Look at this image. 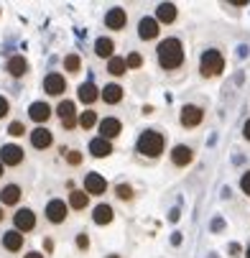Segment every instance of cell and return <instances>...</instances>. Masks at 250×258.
Returning <instances> with one entry per match:
<instances>
[{
  "mask_svg": "<svg viewBox=\"0 0 250 258\" xmlns=\"http://www.w3.org/2000/svg\"><path fill=\"white\" fill-rule=\"evenodd\" d=\"M79 125H82L85 131H90V128L100 125V123H97V113H95V110H85V113L79 115Z\"/></svg>",
  "mask_w": 250,
  "mask_h": 258,
  "instance_id": "f1b7e54d",
  "label": "cell"
},
{
  "mask_svg": "<svg viewBox=\"0 0 250 258\" xmlns=\"http://www.w3.org/2000/svg\"><path fill=\"white\" fill-rule=\"evenodd\" d=\"M158 21L156 18H151V16H146V18H140L138 21V36L143 41H153L156 36H158Z\"/></svg>",
  "mask_w": 250,
  "mask_h": 258,
  "instance_id": "7c38bea8",
  "label": "cell"
},
{
  "mask_svg": "<svg viewBox=\"0 0 250 258\" xmlns=\"http://www.w3.org/2000/svg\"><path fill=\"white\" fill-rule=\"evenodd\" d=\"M56 115H59V120H61V125H64L66 131H69V128H74V125L79 123L77 110H74V102H71V100H61V102H59Z\"/></svg>",
  "mask_w": 250,
  "mask_h": 258,
  "instance_id": "277c9868",
  "label": "cell"
},
{
  "mask_svg": "<svg viewBox=\"0 0 250 258\" xmlns=\"http://www.w3.org/2000/svg\"><path fill=\"white\" fill-rule=\"evenodd\" d=\"M240 189L250 197V171H245V174H242V179H240Z\"/></svg>",
  "mask_w": 250,
  "mask_h": 258,
  "instance_id": "e575fe53",
  "label": "cell"
},
{
  "mask_svg": "<svg viewBox=\"0 0 250 258\" xmlns=\"http://www.w3.org/2000/svg\"><path fill=\"white\" fill-rule=\"evenodd\" d=\"M125 23H128V13H125V8H110V11L105 13V26L110 28V31H123Z\"/></svg>",
  "mask_w": 250,
  "mask_h": 258,
  "instance_id": "8fae6325",
  "label": "cell"
},
{
  "mask_svg": "<svg viewBox=\"0 0 250 258\" xmlns=\"http://www.w3.org/2000/svg\"><path fill=\"white\" fill-rule=\"evenodd\" d=\"M51 143H54V136H51V131H46L44 125H39L36 131H31V146H33V149L46 151Z\"/></svg>",
  "mask_w": 250,
  "mask_h": 258,
  "instance_id": "9a60e30c",
  "label": "cell"
},
{
  "mask_svg": "<svg viewBox=\"0 0 250 258\" xmlns=\"http://www.w3.org/2000/svg\"><path fill=\"white\" fill-rule=\"evenodd\" d=\"M77 95H79V102H85V105H92V102H97L102 97V92L92 82H82L79 90H77Z\"/></svg>",
  "mask_w": 250,
  "mask_h": 258,
  "instance_id": "d6986e66",
  "label": "cell"
},
{
  "mask_svg": "<svg viewBox=\"0 0 250 258\" xmlns=\"http://www.w3.org/2000/svg\"><path fill=\"white\" fill-rule=\"evenodd\" d=\"M156 21L158 23H174L176 21V6L174 3H161L156 8Z\"/></svg>",
  "mask_w": 250,
  "mask_h": 258,
  "instance_id": "d4e9b609",
  "label": "cell"
},
{
  "mask_svg": "<svg viewBox=\"0 0 250 258\" xmlns=\"http://www.w3.org/2000/svg\"><path fill=\"white\" fill-rule=\"evenodd\" d=\"M8 113H11V102H8V100H6L3 95H0V120H3V118H6Z\"/></svg>",
  "mask_w": 250,
  "mask_h": 258,
  "instance_id": "836d02e7",
  "label": "cell"
},
{
  "mask_svg": "<svg viewBox=\"0 0 250 258\" xmlns=\"http://www.w3.org/2000/svg\"><path fill=\"white\" fill-rule=\"evenodd\" d=\"M97 128H100V138H105V141H113V138H118V136H120L123 123H120L118 118H102Z\"/></svg>",
  "mask_w": 250,
  "mask_h": 258,
  "instance_id": "4fadbf2b",
  "label": "cell"
},
{
  "mask_svg": "<svg viewBox=\"0 0 250 258\" xmlns=\"http://www.w3.org/2000/svg\"><path fill=\"white\" fill-rule=\"evenodd\" d=\"M115 195L125 202V200H133V189H130V184H118L115 187Z\"/></svg>",
  "mask_w": 250,
  "mask_h": 258,
  "instance_id": "f546056e",
  "label": "cell"
},
{
  "mask_svg": "<svg viewBox=\"0 0 250 258\" xmlns=\"http://www.w3.org/2000/svg\"><path fill=\"white\" fill-rule=\"evenodd\" d=\"M222 69H225V56L217 49H207L202 54V59H199L202 77H217V75H222Z\"/></svg>",
  "mask_w": 250,
  "mask_h": 258,
  "instance_id": "3957f363",
  "label": "cell"
},
{
  "mask_svg": "<svg viewBox=\"0 0 250 258\" xmlns=\"http://www.w3.org/2000/svg\"><path fill=\"white\" fill-rule=\"evenodd\" d=\"M13 223H16V230L18 233H31L36 228V215H33V210L23 207V210H18L13 215Z\"/></svg>",
  "mask_w": 250,
  "mask_h": 258,
  "instance_id": "ba28073f",
  "label": "cell"
},
{
  "mask_svg": "<svg viewBox=\"0 0 250 258\" xmlns=\"http://www.w3.org/2000/svg\"><path fill=\"white\" fill-rule=\"evenodd\" d=\"M123 87L120 85H105L102 87V100L107 102V105H118L120 100H123Z\"/></svg>",
  "mask_w": 250,
  "mask_h": 258,
  "instance_id": "603a6c76",
  "label": "cell"
},
{
  "mask_svg": "<svg viewBox=\"0 0 250 258\" xmlns=\"http://www.w3.org/2000/svg\"><path fill=\"white\" fill-rule=\"evenodd\" d=\"M6 69L11 72V77H23L26 72H28V61L23 56H11L8 64H6Z\"/></svg>",
  "mask_w": 250,
  "mask_h": 258,
  "instance_id": "cb8c5ba5",
  "label": "cell"
},
{
  "mask_svg": "<svg viewBox=\"0 0 250 258\" xmlns=\"http://www.w3.org/2000/svg\"><path fill=\"white\" fill-rule=\"evenodd\" d=\"M23 258H44V253H39V250H31V253H26Z\"/></svg>",
  "mask_w": 250,
  "mask_h": 258,
  "instance_id": "74e56055",
  "label": "cell"
},
{
  "mask_svg": "<svg viewBox=\"0 0 250 258\" xmlns=\"http://www.w3.org/2000/svg\"><path fill=\"white\" fill-rule=\"evenodd\" d=\"M245 255H247V258H250V245H247V250H245Z\"/></svg>",
  "mask_w": 250,
  "mask_h": 258,
  "instance_id": "b9f144b4",
  "label": "cell"
},
{
  "mask_svg": "<svg viewBox=\"0 0 250 258\" xmlns=\"http://www.w3.org/2000/svg\"><path fill=\"white\" fill-rule=\"evenodd\" d=\"M163 146H166V141H163V133H158V131H143V133L138 136L135 151H138L140 156L158 159V156L163 154Z\"/></svg>",
  "mask_w": 250,
  "mask_h": 258,
  "instance_id": "7a4b0ae2",
  "label": "cell"
},
{
  "mask_svg": "<svg viewBox=\"0 0 250 258\" xmlns=\"http://www.w3.org/2000/svg\"><path fill=\"white\" fill-rule=\"evenodd\" d=\"M6 217V212H3V207H0V220H3Z\"/></svg>",
  "mask_w": 250,
  "mask_h": 258,
  "instance_id": "ab89813d",
  "label": "cell"
},
{
  "mask_svg": "<svg viewBox=\"0 0 250 258\" xmlns=\"http://www.w3.org/2000/svg\"><path fill=\"white\" fill-rule=\"evenodd\" d=\"M23 131H26V125H23L21 120H13V123L8 125V133H11V136H16V138H18V136H23Z\"/></svg>",
  "mask_w": 250,
  "mask_h": 258,
  "instance_id": "1f68e13d",
  "label": "cell"
},
{
  "mask_svg": "<svg viewBox=\"0 0 250 258\" xmlns=\"http://www.w3.org/2000/svg\"><path fill=\"white\" fill-rule=\"evenodd\" d=\"M113 51H115V41H113V39H105V36H100V39L95 41V54H97L100 59L110 61V59H113Z\"/></svg>",
  "mask_w": 250,
  "mask_h": 258,
  "instance_id": "ffe728a7",
  "label": "cell"
},
{
  "mask_svg": "<svg viewBox=\"0 0 250 258\" xmlns=\"http://www.w3.org/2000/svg\"><path fill=\"white\" fill-rule=\"evenodd\" d=\"M64 69L69 72V75H77V72L82 69V59H79V54H66V56H64Z\"/></svg>",
  "mask_w": 250,
  "mask_h": 258,
  "instance_id": "83f0119b",
  "label": "cell"
},
{
  "mask_svg": "<svg viewBox=\"0 0 250 258\" xmlns=\"http://www.w3.org/2000/svg\"><path fill=\"white\" fill-rule=\"evenodd\" d=\"M107 72H110L113 77L125 75V72H128V61H125V56H113L110 61H107Z\"/></svg>",
  "mask_w": 250,
  "mask_h": 258,
  "instance_id": "4316f807",
  "label": "cell"
},
{
  "mask_svg": "<svg viewBox=\"0 0 250 258\" xmlns=\"http://www.w3.org/2000/svg\"><path fill=\"white\" fill-rule=\"evenodd\" d=\"M113 217H115V210L110 205H97L95 212H92V220H95L97 225H110Z\"/></svg>",
  "mask_w": 250,
  "mask_h": 258,
  "instance_id": "44dd1931",
  "label": "cell"
},
{
  "mask_svg": "<svg viewBox=\"0 0 250 258\" xmlns=\"http://www.w3.org/2000/svg\"><path fill=\"white\" fill-rule=\"evenodd\" d=\"M107 258H120V255H118V253H110V255H107Z\"/></svg>",
  "mask_w": 250,
  "mask_h": 258,
  "instance_id": "f35d334b",
  "label": "cell"
},
{
  "mask_svg": "<svg viewBox=\"0 0 250 258\" xmlns=\"http://www.w3.org/2000/svg\"><path fill=\"white\" fill-rule=\"evenodd\" d=\"M192 159H194V151L189 149V146H184V143H179V146H174V149H171V164L179 166V169L189 166Z\"/></svg>",
  "mask_w": 250,
  "mask_h": 258,
  "instance_id": "5bb4252c",
  "label": "cell"
},
{
  "mask_svg": "<svg viewBox=\"0 0 250 258\" xmlns=\"http://www.w3.org/2000/svg\"><path fill=\"white\" fill-rule=\"evenodd\" d=\"M3 248L11 250V253L21 250V248H23V233H18V230H8V233H3Z\"/></svg>",
  "mask_w": 250,
  "mask_h": 258,
  "instance_id": "7402d4cb",
  "label": "cell"
},
{
  "mask_svg": "<svg viewBox=\"0 0 250 258\" xmlns=\"http://www.w3.org/2000/svg\"><path fill=\"white\" fill-rule=\"evenodd\" d=\"M90 205V195L85 189H74L69 195V207H74V210H87Z\"/></svg>",
  "mask_w": 250,
  "mask_h": 258,
  "instance_id": "484cf974",
  "label": "cell"
},
{
  "mask_svg": "<svg viewBox=\"0 0 250 258\" xmlns=\"http://www.w3.org/2000/svg\"><path fill=\"white\" fill-rule=\"evenodd\" d=\"M242 136H245V141H250V120H245V125H242Z\"/></svg>",
  "mask_w": 250,
  "mask_h": 258,
  "instance_id": "8d00e7d4",
  "label": "cell"
},
{
  "mask_svg": "<svg viewBox=\"0 0 250 258\" xmlns=\"http://www.w3.org/2000/svg\"><path fill=\"white\" fill-rule=\"evenodd\" d=\"M66 164L79 166V164H82V154H79V151H66Z\"/></svg>",
  "mask_w": 250,
  "mask_h": 258,
  "instance_id": "d6a6232c",
  "label": "cell"
},
{
  "mask_svg": "<svg viewBox=\"0 0 250 258\" xmlns=\"http://www.w3.org/2000/svg\"><path fill=\"white\" fill-rule=\"evenodd\" d=\"M28 118L33 120V123H46L49 118H51V107L44 102V100H36V102H31V107H28Z\"/></svg>",
  "mask_w": 250,
  "mask_h": 258,
  "instance_id": "2e32d148",
  "label": "cell"
},
{
  "mask_svg": "<svg viewBox=\"0 0 250 258\" xmlns=\"http://www.w3.org/2000/svg\"><path fill=\"white\" fill-rule=\"evenodd\" d=\"M85 192L87 195H105L107 192V179L102 176V174H97V171H90L87 176H85Z\"/></svg>",
  "mask_w": 250,
  "mask_h": 258,
  "instance_id": "52a82bcc",
  "label": "cell"
},
{
  "mask_svg": "<svg viewBox=\"0 0 250 258\" xmlns=\"http://www.w3.org/2000/svg\"><path fill=\"white\" fill-rule=\"evenodd\" d=\"M0 176H3V161H0Z\"/></svg>",
  "mask_w": 250,
  "mask_h": 258,
  "instance_id": "60d3db41",
  "label": "cell"
},
{
  "mask_svg": "<svg viewBox=\"0 0 250 258\" xmlns=\"http://www.w3.org/2000/svg\"><path fill=\"white\" fill-rule=\"evenodd\" d=\"M204 120V110L199 105H184L182 107V115H179V123L184 128H197Z\"/></svg>",
  "mask_w": 250,
  "mask_h": 258,
  "instance_id": "5b68a950",
  "label": "cell"
},
{
  "mask_svg": "<svg viewBox=\"0 0 250 258\" xmlns=\"http://www.w3.org/2000/svg\"><path fill=\"white\" fill-rule=\"evenodd\" d=\"M125 61H128V69H140L143 56H140L138 51H133V54H128V56H125Z\"/></svg>",
  "mask_w": 250,
  "mask_h": 258,
  "instance_id": "4dcf8cb0",
  "label": "cell"
},
{
  "mask_svg": "<svg viewBox=\"0 0 250 258\" xmlns=\"http://www.w3.org/2000/svg\"><path fill=\"white\" fill-rule=\"evenodd\" d=\"M44 90H46L51 97L64 95V90H66V80H64V75H59V72H51V75H46V77H44Z\"/></svg>",
  "mask_w": 250,
  "mask_h": 258,
  "instance_id": "30bf717a",
  "label": "cell"
},
{
  "mask_svg": "<svg viewBox=\"0 0 250 258\" xmlns=\"http://www.w3.org/2000/svg\"><path fill=\"white\" fill-rule=\"evenodd\" d=\"M156 54H158V64H161V69H179L184 64V46H182V41L179 39H163L161 44H158V49H156Z\"/></svg>",
  "mask_w": 250,
  "mask_h": 258,
  "instance_id": "6da1fadb",
  "label": "cell"
},
{
  "mask_svg": "<svg viewBox=\"0 0 250 258\" xmlns=\"http://www.w3.org/2000/svg\"><path fill=\"white\" fill-rule=\"evenodd\" d=\"M0 161H3V166H18L23 161V149L16 143H6L0 149Z\"/></svg>",
  "mask_w": 250,
  "mask_h": 258,
  "instance_id": "9c48e42d",
  "label": "cell"
},
{
  "mask_svg": "<svg viewBox=\"0 0 250 258\" xmlns=\"http://www.w3.org/2000/svg\"><path fill=\"white\" fill-rule=\"evenodd\" d=\"M44 212H46V220H49L51 225H61L64 220H66V215H69V207L64 205V200H51Z\"/></svg>",
  "mask_w": 250,
  "mask_h": 258,
  "instance_id": "8992f818",
  "label": "cell"
},
{
  "mask_svg": "<svg viewBox=\"0 0 250 258\" xmlns=\"http://www.w3.org/2000/svg\"><path fill=\"white\" fill-rule=\"evenodd\" d=\"M90 154H92L95 159L110 156V154H113V143L105 141V138H92V141H90Z\"/></svg>",
  "mask_w": 250,
  "mask_h": 258,
  "instance_id": "ac0fdd59",
  "label": "cell"
},
{
  "mask_svg": "<svg viewBox=\"0 0 250 258\" xmlns=\"http://www.w3.org/2000/svg\"><path fill=\"white\" fill-rule=\"evenodd\" d=\"M77 245H79L82 250H87V248H90V238H87L85 233H82V235H77Z\"/></svg>",
  "mask_w": 250,
  "mask_h": 258,
  "instance_id": "d590c367",
  "label": "cell"
},
{
  "mask_svg": "<svg viewBox=\"0 0 250 258\" xmlns=\"http://www.w3.org/2000/svg\"><path fill=\"white\" fill-rule=\"evenodd\" d=\"M21 187L18 184H8V187H3V192H0V205L3 207H13V205H18L21 202Z\"/></svg>",
  "mask_w": 250,
  "mask_h": 258,
  "instance_id": "e0dca14e",
  "label": "cell"
}]
</instances>
